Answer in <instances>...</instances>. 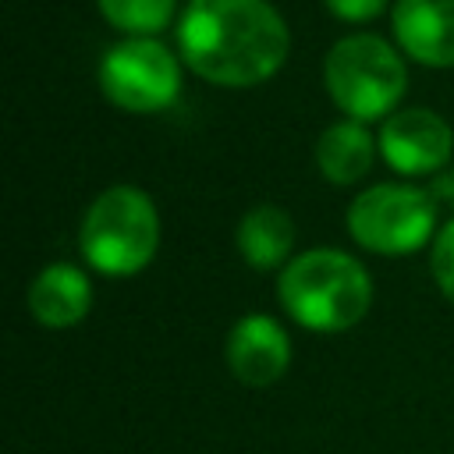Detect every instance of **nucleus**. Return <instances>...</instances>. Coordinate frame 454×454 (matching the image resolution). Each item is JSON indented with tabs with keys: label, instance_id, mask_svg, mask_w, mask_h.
I'll use <instances>...</instances> for the list:
<instances>
[{
	"label": "nucleus",
	"instance_id": "10",
	"mask_svg": "<svg viewBox=\"0 0 454 454\" xmlns=\"http://www.w3.org/2000/svg\"><path fill=\"white\" fill-rule=\"evenodd\" d=\"M89 305H92V284L71 262H53L28 284V312L43 326L53 330L74 326L85 319Z\"/></svg>",
	"mask_w": 454,
	"mask_h": 454
},
{
	"label": "nucleus",
	"instance_id": "11",
	"mask_svg": "<svg viewBox=\"0 0 454 454\" xmlns=\"http://www.w3.org/2000/svg\"><path fill=\"white\" fill-rule=\"evenodd\" d=\"M380 138L369 135L365 121H333L316 142V167L333 184H355L369 174Z\"/></svg>",
	"mask_w": 454,
	"mask_h": 454
},
{
	"label": "nucleus",
	"instance_id": "1",
	"mask_svg": "<svg viewBox=\"0 0 454 454\" xmlns=\"http://www.w3.org/2000/svg\"><path fill=\"white\" fill-rule=\"evenodd\" d=\"M291 50V32L266 0H188L177 18V53L209 85L270 82Z\"/></svg>",
	"mask_w": 454,
	"mask_h": 454
},
{
	"label": "nucleus",
	"instance_id": "12",
	"mask_svg": "<svg viewBox=\"0 0 454 454\" xmlns=\"http://www.w3.org/2000/svg\"><path fill=\"white\" fill-rule=\"evenodd\" d=\"M294 248V223L280 206H255L238 223V252L252 270L287 266Z\"/></svg>",
	"mask_w": 454,
	"mask_h": 454
},
{
	"label": "nucleus",
	"instance_id": "3",
	"mask_svg": "<svg viewBox=\"0 0 454 454\" xmlns=\"http://www.w3.org/2000/svg\"><path fill=\"white\" fill-rule=\"evenodd\" d=\"M82 255L106 277H131L160 248V216L142 188L114 184L92 199L78 231Z\"/></svg>",
	"mask_w": 454,
	"mask_h": 454
},
{
	"label": "nucleus",
	"instance_id": "2",
	"mask_svg": "<svg viewBox=\"0 0 454 454\" xmlns=\"http://www.w3.org/2000/svg\"><path fill=\"white\" fill-rule=\"evenodd\" d=\"M277 301L298 326L337 333L362 323L369 312L372 277L355 255L340 248H312L280 270Z\"/></svg>",
	"mask_w": 454,
	"mask_h": 454
},
{
	"label": "nucleus",
	"instance_id": "7",
	"mask_svg": "<svg viewBox=\"0 0 454 454\" xmlns=\"http://www.w3.org/2000/svg\"><path fill=\"white\" fill-rule=\"evenodd\" d=\"M380 153L404 177L436 174L454 156V131L436 110H394L380 128Z\"/></svg>",
	"mask_w": 454,
	"mask_h": 454
},
{
	"label": "nucleus",
	"instance_id": "4",
	"mask_svg": "<svg viewBox=\"0 0 454 454\" xmlns=\"http://www.w3.org/2000/svg\"><path fill=\"white\" fill-rule=\"evenodd\" d=\"M323 82L340 114L369 124L394 114L408 89V71L401 53L383 35L355 32L330 46L323 60Z\"/></svg>",
	"mask_w": 454,
	"mask_h": 454
},
{
	"label": "nucleus",
	"instance_id": "13",
	"mask_svg": "<svg viewBox=\"0 0 454 454\" xmlns=\"http://www.w3.org/2000/svg\"><path fill=\"white\" fill-rule=\"evenodd\" d=\"M106 25L124 35H156L174 21L177 0H96Z\"/></svg>",
	"mask_w": 454,
	"mask_h": 454
},
{
	"label": "nucleus",
	"instance_id": "8",
	"mask_svg": "<svg viewBox=\"0 0 454 454\" xmlns=\"http://www.w3.org/2000/svg\"><path fill=\"white\" fill-rule=\"evenodd\" d=\"M227 369L248 383V387H270L287 372L291 362V340L284 333V326L273 316L252 312L245 319H238L227 333Z\"/></svg>",
	"mask_w": 454,
	"mask_h": 454
},
{
	"label": "nucleus",
	"instance_id": "6",
	"mask_svg": "<svg viewBox=\"0 0 454 454\" xmlns=\"http://www.w3.org/2000/svg\"><path fill=\"white\" fill-rule=\"evenodd\" d=\"M181 53L156 35H124L103 53L99 89L128 114L167 110L181 92Z\"/></svg>",
	"mask_w": 454,
	"mask_h": 454
},
{
	"label": "nucleus",
	"instance_id": "14",
	"mask_svg": "<svg viewBox=\"0 0 454 454\" xmlns=\"http://www.w3.org/2000/svg\"><path fill=\"white\" fill-rule=\"evenodd\" d=\"M429 266H433V277H436V287L443 291V298L454 301V220L436 231Z\"/></svg>",
	"mask_w": 454,
	"mask_h": 454
},
{
	"label": "nucleus",
	"instance_id": "16",
	"mask_svg": "<svg viewBox=\"0 0 454 454\" xmlns=\"http://www.w3.org/2000/svg\"><path fill=\"white\" fill-rule=\"evenodd\" d=\"M436 195H443V199H450V202H454V167H450L447 174H440V177H436Z\"/></svg>",
	"mask_w": 454,
	"mask_h": 454
},
{
	"label": "nucleus",
	"instance_id": "15",
	"mask_svg": "<svg viewBox=\"0 0 454 454\" xmlns=\"http://www.w3.org/2000/svg\"><path fill=\"white\" fill-rule=\"evenodd\" d=\"M323 4L337 21H348V25H365L390 7V0H323Z\"/></svg>",
	"mask_w": 454,
	"mask_h": 454
},
{
	"label": "nucleus",
	"instance_id": "5",
	"mask_svg": "<svg viewBox=\"0 0 454 454\" xmlns=\"http://www.w3.org/2000/svg\"><path fill=\"white\" fill-rule=\"evenodd\" d=\"M348 231L376 255H408L433 238L436 202L415 184H372L351 199Z\"/></svg>",
	"mask_w": 454,
	"mask_h": 454
},
{
	"label": "nucleus",
	"instance_id": "9",
	"mask_svg": "<svg viewBox=\"0 0 454 454\" xmlns=\"http://www.w3.org/2000/svg\"><path fill=\"white\" fill-rule=\"evenodd\" d=\"M397 46L426 67H454V0H394Z\"/></svg>",
	"mask_w": 454,
	"mask_h": 454
}]
</instances>
